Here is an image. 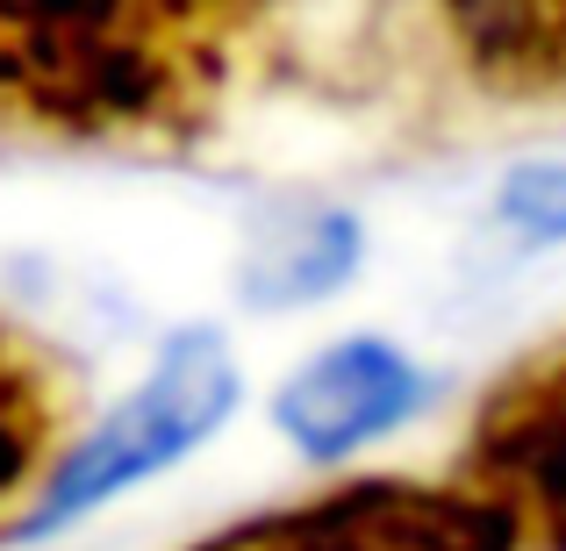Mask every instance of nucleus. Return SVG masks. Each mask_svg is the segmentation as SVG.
<instances>
[{"instance_id":"7","label":"nucleus","mask_w":566,"mask_h":551,"mask_svg":"<svg viewBox=\"0 0 566 551\" xmlns=\"http://www.w3.org/2000/svg\"><path fill=\"white\" fill-rule=\"evenodd\" d=\"M438 22L488 100H566V0H438Z\"/></svg>"},{"instance_id":"9","label":"nucleus","mask_w":566,"mask_h":551,"mask_svg":"<svg viewBox=\"0 0 566 551\" xmlns=\"http://www.w3.org/2000/svg\"><path fill=\"white\" fill-rule=\"evenodd\" d=\"M495 215L510 222L516 236H566V166H531V172H516L510 187H502V201H495Z\"/></svg>"},{"instance_id":"1","label":"nucleus","mask_w":566,"mask_h":551,"mask_svg":"<svg viewBox=\"0 0 566 551\" xmlns=\"http://www.w3.org/2000/svg\"><path fill=\"white\" fill-rule=\"evenodd\" d=\"M273 0H0V129L180 151L230 108Z\"/></svg>"},{"instance_id":"5","label":"nucleus","mask_w":566,"mask_h":551,"mask_svg":"<svg viewBox=\"0 0 566 551\" xmlns=\"http://www.w3.org/2000/svg\"><path fill=\"white\" fill-rule=\"evenodd\" d=\"M423 380L401 359L395 345H374V337H352V345L316 351L273 401V423L302 444L308 458H337L352 444L395 430L401 415L416 409Z\"/></svg>"},{"instance_id":"8","label":"nucleus","mask_w":566,"mask_h":551,"mask_svg":"<svg viewBox=\"0 0 566 551\" xmlns=\"http://www.w3.org/2000/svg\"><path fill=\"white\" fill-rule=\"evenodd\" d=\"M352 265H359V230L345 215H308L259 244V258L244 265V294L259 308H294V301L331 294Z\"/></svg>"},{"instance_id":"4","label":"nucleus","mask_w":566,"mask_h":551,"mask_svg":"<svg viewBox=\"0 0 566 551\" xmlns=\"http://www.w3.org/2000/svg\"><path fill=\"white\" fill-rule=\"evenodd\" d=\"M193 551H516L510 523L473 487L352 480L294 509H265Z\"/></svg>"},{"instance_id":"6","label":"nucleus","mask_w":566,"mask_h":551,"mask_svg":"<svg viewBox=\"0 0 566 551\" xmlns=\"http://www.w3.org/2000/svg\"><path fill=\"white\" fill-rule=\"evenodd\" d=\"M72 415H80L72 359H57L22 322H0V530H22L14 516L36 509L43 487L57 480Z\"/></svg>"},{"instance_id":"2","label":"nucleus","mask_w":566,"mask_h":551,"mask_svg":"<svg viewBox=\"0 0 566 551\" xmlns=\"http://www.w3.org/2000/svg\"><path fill=\"white\" fill-rule=\"evenodd\" d=\"M230 409H237V359L222 351V337H180L166 359L144 372L137 394H129L94 437H80L65 452L57 480L43 487V501L22 516V538L80 523L101 501L144 487L151 473H166L172 458H187Z\"/></svg>"},{"instance_id":"3","label":"nucleus","mask_w":566,"mask_h":551,"mask_svg":"<svg viewBox=\"0 0 566 551\" xmlns=\"http://www.w3.org/2000/svg\"><path fill=\"white\" fill-rule=\"evenodd\" d=\"M452 480L510 523L516 551H566V330L481 394Z\"/></svg>"}]
</instances>
